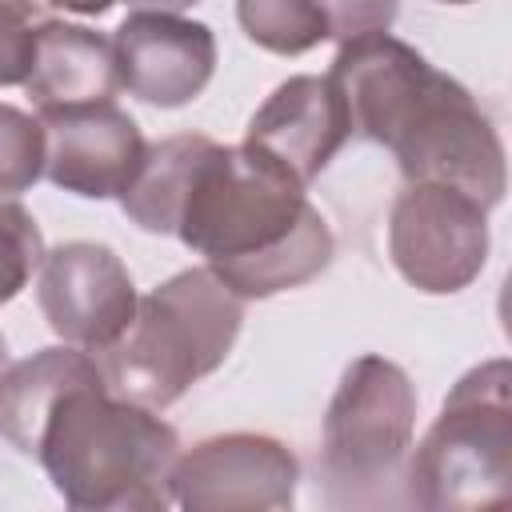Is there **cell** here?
<instances>
[{
    "label": "cell",
    "instance_id": "obj_1",
    "mask_svg": "<svg viewBox=\"0 0 512 512\" xmlns=\"http://www.w3.org/2000/svg\"><path fill=\"white\" fill-rule=\"evenodd\" d=\"M328 80L348 128L396 156L404 180H432L496 208L508 188L504 144L480 100L392 32L344 40Z\"/></svg>",
    "mask_w": 512,
    "mask_h": 512
},
{
    "label": "cell",
    "instance_id": "obj_2",
    "mask_svg": "<svg viewBox=\"0 0 512 512\" xmlns=\"http://www.w3.org/2000/svg\"><path fill=\"white\" fill-rule=\"evenodd\" d=\"M280 160L252 144H212L176 236L240 296L268 300L316 280L336 252L332 228Z\"/></svg>",
    "mask_w": 512,
    "mask_h": 512
},
{
    "label": "cell",
    "instance_id": "obj_3",
    "mask_svg": "<svg viewBox=\"0 0 512 512\" xmlns=\"http://www.w3.org/2000/svg\"><path fill=\"white\" fill-rule=\"evenodd\" d=\"M176 456V428L156 408L116 396L104 368L56 396L32 452L64 504L80 512L168 508Z\"/></svg>",
    "mask_w": 512,
    "mask_h": 512
},
{
    "label": "cell",
    "instance_id": "obj_4",
    "mask_svg": "<svg viewBox=\"0 0 512 512\" xmlns=\"http://www.w3.org/2000/svg\"><path fill=\"white\" fill-rule=\"evenodd\" d=\"M240 324L244 300L200 264L156 284L136 304L132 324L96 352V360L116 396L144 408H168L228 360Z\"/></svg>",
    "mask_w": 512,
    "mask_h": 512
},
{
    "label": "cell",
    "instance_id": "obj_5",
    "mask_svg": "<svg viewBox=\"0 0 512 512\" xmlns=\"http://www.w3.org/2000/svg\"><path fill=\"white\" fill-rule=\"evenodd\" d=\"M512 496V368L492 356L468 368L440 416L408 452L404 500L428 512L500 508Z\"/></svg>",
    "mask_w": 512,
    "mask_h": 512
},
{
    "label": "cell",
    "instance_id": "obj_6",
    "mask_svg": "<svg viewBox=\"0 0 512 512\" xmlns=\"http://www.w3.org/2000/svg\"><path fill=\"white\" fill-rule=\"evenodd\" d=\"M416 436V384L376 352L356 356L324 412L320 460L324 496L332 508L388 504L404 484V464Z\"/></svg>",
    "mask_w": 512,
    "mask_h": 512
},
{
    "label": "cell",
    "instance_id": "obj_7",
    "mask_svg": "<svg viewBox=\"0 0 512 512\" xmlns=\"http://www.w3.org/2000/svg\"><path fill=\"white\" fill-rule=\"evenodd\" d=\"M388 256L416 292H464L488 264V208L460 188L408 180L388 208Z\"/></svg>",
    "mask_w": 512,
    "mask_h": 512
},
{
    "label": "cell",
    "instance_id": "obj_8",
    "mask_svg": "<svg viewBox=\"0 0 512 512\" xmlns=\"http://www.w3.org/2000/svg\"><path fill=\"white\" fill-rule=\"evenodd\" d=\"M300 464L264 432H224L192 444L172 464V504L192 512H272L296 500Z\"/></svg>",
    "mask_w": 512,
    "mask_h": 512
},
{
    "label": "cell",
    "instance_id": "obj_9",
    "mask_svg": "<svg viewBox=\"0 0 512 512\" xmlns=\"http://www.w3.org/2000/svg\"><path fill=\"white\" fill-rule=\"evenodd\" d=\"M36 304L48 328L84 352H104L136 316V284L124 260L96 240L48 248L36 272Z\"/></svg>",
    "mask_w": 512,
    "mask_h": 512
},
{
    "label": "cell",
    "instance_id": "obj_10",
    "mask_svg": "<svg viewBox=\"0 0 512 512\" xmlns=\"http://www.w3.org/2000/svg\"><path fill=\"white\" fill-rule=\"evenodd\" d=\"M36 120L44 128V176L84 200L120 196L148 148L116 100L36 108Z\"/></svg>",
    "mask_w": 512,
    "mask_h": 512
},
{
    "label": "cell",
    "instance_id": "obj_11",
    "mask_svg": "<svg viewBox=\"0 0 512 512\" xmlns=\"http://www.w3.org/2000/svg\"><path fill=\"white\" fill-rule=\"evenodd\" d=\"M120 88L156 108L192 104L216 72V36L180 12L136 8L112 32Z\"/></svg>",
    "mask_w": 512,
    "mask_h": 512
},
{
    "label": "cell",
    "instance_id": "obj_12",
    "mask_svg": "<svg viewBox=\"0 0 512 512\" xmlns=\"http://www.w3.org/2000/svg\"><path fill=\"white\" fill-rule=\"evenodd\" d=\"M352 140L344 96L324 76H288L268 92L244 128V144L280 160L300 184H312Z\"/></svg>",
    "mask_w": 512,
    "mask_h": 512
},
{
    "label": "cell",
    "instance_id": "obj_13",
    "mask_svg": "<svg viewBox=\"0 0 512 512\" xmlns=\"http://www.w3.org/2000/svg\"><path fill=\"white\" fill-rule=\"evenodd\" d=\"M24 92L32 96L36 108L112 100L120 92L112 36H100V32H92L84 24H68V20H44L36 28Z\"/></svg>",
    "mask_w": 512,
    "mask_h": 512
},
{
    "label": "cell",
    "instance_id": "obj_14",
    "mask_svg": "<svg viewBox=\"0 0 512 512\" xmlns=\"http://www.w3.org/2000/svg\"><path fill=\"white\" fill-rule=\"evenodd\" d=\"M216 140L200 136V132H180V136H164L156 144L144 148L132 180L124 184V192L116 196L124 216L152 236H176L184 200L192 192V180L208 156Z\"/></svg>",
    "mask_w": 512,
    "mask_h": 512
},
{
    "label": "cell",
    "instance_id": "obj_15",
    "mask_svg": "<svg viewBox=\"0 0 512 512\" xmlns=\"http://www.w3.org/2000/svg\"><path fill=\"white\" fill-rule=\"evenodd\" d=\"M92 372H100V360L76 344L40 348L28 360L8 364L0 376V436L20 456H32L40 424L56 404V396Z\"/></svg>",
    "mask_w": 512,
    "mask_h": 512
},
{
    "label": "cell",
    "instance_id": "obj_16",
    "mask_svg": "<svg viewBox=\"0 0 512 512\" xmlns=\"http://www.w3.org/2000/svg\"><path fill=\"white\" fill-rule=\"evenodd\" d=\"M244 36L276 56H304L328 40L320 0H236Z\"/></svg>",
    "mask_w": 512,
    "mask_h": 512
},
{
    "label": "cell",
    "instance_id": "obj_17",
    "mask_svg": "<svg viewBox=\"0 0 512 512\" xmlns=\"http://www.w3.org/2000/svg\"><path fill=\"white\" fill-rule=\"evenodd\" d=\"M44 252L48 248L36 216L16 200H0V308L28 288V280L40 272Z\"/></svg>",
    "mask_w": 512,
    "mask_h": 512
},
{
    "label": "cell",
    "instance_id": "obj_18",
    "mask_svg": "<svg viewBox=\"0 0 512 512\" xmlns=\"http://www.w3.org/2000/svg\"><path fill=\"white\" fill-rule=\"evenodd\" d=\"M44 176V128L32 112L0 104V200Z\"/></svg>",
    "mask_w": 512,
    "mask_h": 512
},
{
    "label": "cell",
    "instance_id": "obj_19",
    "mask_svg": "<svg viewBox=\"0 0 512 512\" xmlns=\"http://www.w3.org/2000/svg\"><path fill=\"white\" fill-rule=\"evenodd\" d=\"M40 24L44 0H0V88L24 84Z\"/></svg>",
    "mask_w": 512,
    "mask_h": 512
},
{
    "label": "cell",
    "instance_id": "obj_20",
    "mask_svg": "<svg viewBox=\"0 0 512 512\" xmlns=\"http://www.w3.org/2000/svg\"><path fill=\"white\" fill-rule=\"evenodd\" d=\"M328 20V40H356L368 32H388L396 20V0H320Z\"/></svg>",
    "mask_w": 512,
    "mask_h": 512
},
{
    "label": "cell",
    "instance_id": "obj_21",
    "mask_svg": "<svg viewBox=\"0 0 512 512\" xmlns=\"http://www.w3.org/2000/svg\"><path fill=\"white\" fill-rule=\"evenodd\" d=\"M44 4H56L64 12H80V16H104L116 0H44Z\"/></svg>",
    "mask_w": 512,
    "mask_h": 512
},
{
    "label": "cell",
    "instance_id": "obj_22",
    "mask_svg": "<svg viewBox=\"0 0 512 512\" xmlns=\"http://www.w3.org/2000/svg\"><path fill=\"white\" fill-rule=\"evenodd\" d=\"M124 4H132V8H152V12H184V8H192L196 0H124Z\"/></svg>",
    "mask_w": 512,
    "mask_h": 512
},
{
    "label": "cell",
    "instance_id": "obj_23",
    "mask_svg": "<svg viewBox=\"0 0 512 512\" xmlns=\"http://www.w3.org/2000/svg\"><path fill=\"white\" fill-rule=\"evenodd\" d=\"M4 368H8V344H4V336H0V376H4Z\"/></svg>",
    "mask_w": 512,
    "mask_h": 512
},
{
    "label": "cell",
    "instance_id": "obj_24",
    "mask_svg": "<svg viewBox=\"0 0 512 512\" xmlns=\"http://www.w3.org/2000/svg\"><path fill=\"white\" fill-rule=\"evenodd\" d=\"M440 4H472V0H440Z\"/></svg>",
    "mask_w": 512,
    "mask_h": 512
}]
</instances>
